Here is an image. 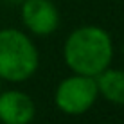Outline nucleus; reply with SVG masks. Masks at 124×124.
Segmentation results:
<instances>
[{
  "label": "nucleus",
  "mask_w": 124,
  "mask_h": 124,
  "mask_svg": "<svg viewBox=\"0 0 124 124\" xmlns=\"http://www.w3.org/2000/svg\"><path fill=\"white\" fill-rule=\"evenodd\" d=\"M34 113V102L27 93L18 90L0 93V121L4 124H29Z\"/></svg>",
  "instance_id": "39448f33"
},
{
  "label": "nucleus",
  "mask_w": 124,
  "mask_h": 124,
  "mask_svg": "<svg viewBox=\"0 0 124 124\" xmlns=\"http://www.w3.org/2000/svg\"><path fill=\"white\" fill-rule=\"evenodd\" d=\"M38 50L31 38L16 29L0 31V79L22 83L38 68Z\"/></svg>",
  "instance_id": "f03ea898"
},
{
  "label": "nucleus",
  "mask_w": 124,
  "mask_h": 124,
  "mask_svg": "<svg viewBox=\"0 0 124 124\" xmlns=\"http://www.w3.org/2000/svg\"><path fill=\"white\" fill-rule=\"evenodd\" d=\"M22 20L38 36H49L59 25V11L50 0H23Z\"/></svg>",
  "instance_id": "20e7f679"
},
{
  "label": "nucleus",
  "mask_w": 124,
  "mask_h": 124,
  "mask_svg": "<svg viewBox=\"0 0 124 124\" xmlns=\"http://www.w3.org/2000/svg\"><path fill=\"white\" fill-rule=\"evenodd\" d=\"M63 56L74 74L95 78L112 63V38L102 27L97 25L79 27L67 38Z\"/></svg>",
  "instance_id": "f257e3e1"
},
{
  "label": "nucleus",
  "mask_w": 124,
  "mask_h": 124,
  "mask_svg": "<svg viewBox=\"0 0 124 124\" xmlns=\"http://www.w3.org/2000/svg\"><path fill=\"white\" fill-rule=\"evenodd\" d=\"M97 95L99 90H97L95 78L76 74L63 79L58 85L54 102L63 113L79 115L92 108L93 102L97 101Z\"/></svg>",
  "instance_id": "7ed1b4c3"
},
{
  "label": "nucleus",
  "mask_w": 124,
  "mask_h": 124,
  "mask_svg": "<svg viewBox=\"0 0 124 124\" xmlns=\"http://www.w3.org/2000/svg\"><path fill=\"white\" fill-rule=\"evenodd\" d=\"M97 90L112 104L124 106V70L119 68H104L95 76Z\"/></svg>",
  "instance_id": "423d86ee"
}]
</instances>
